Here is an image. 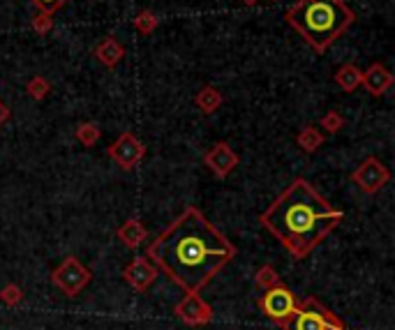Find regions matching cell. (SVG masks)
Instances as JSON below:
<instances>
[{
	"label": "cell",
	"instance_id": "7",
	"mask_svg": "<svg viewBox=\"0 0 395 330\" xmlns=\"http://www.w3.org/2000/svg\"><path fill=\"white\" fill-rule=\"evenodd\" d=\"M206 164L217 176H227L229 171L239 164V155H236L227 143H217V146H213L206 153Z\"/></svg>",
	"mask_w": 395,
	"mask_h": 330
},
{
	"label": "cell",
	"instance_id": "11",
	"mask_svg": "<svg viewBox=\"0 0 395 330\" xmlns=\"http://www.w3.org/2000/svg\"><path fill=\"white\" fill-rule=\"evenodd\" d=\"M292 307H294L292 293L285 291V289L273 291L266 300V309H268V314H271V316H287L289 312H292Z\"/></svg>",
	"mask_w": 395,
	"mask_h": 330
},
{
	"label": "cell",
	"instance_id": "3",
	"mask_svg": "<svg viewBox=\"0 0 395 330\" xmlns=\"http://www.w3.org/2000/svg\"><path fill=\"white\" fill-rule=\"evenodd\" d=\"M285 19L317 54H321L352 28L356 14L345 0H298L287 10Z\"/></svg>",
	"mask_w": 395,
	"mask_h": 330
},
{
	"label": "cell",
	"instance_id": "18",
	"mask_svg": "<svg viewBox=\"0 0 395 330\" xmlns=\"http://www.w3.org/2000/svg\"><path fill=\"white\" fill-rule=\"evenodd\" d=\"M345 127V118H342L338 111H328V114L321 118V130H326L328 134H335Z\"/></svg>",
	"mask_w": 395,
	"mask_h": 330
},
{
	"label": "cell",
	"instance_id": "17",
	"mask_svg": "<svg viewBox=\"0 0 395 330\" xmlns=\"http://www.w3.org/2000/svg\"><path fill=\"white\" fill-rule=\"evenodd\" d=\"M143 234H146V231H143V227L139 222H128L125 224V227L121 229V238L128 243V245H136V243H139L141 238H143Z\"/></svg>",
	"mask_w": 395,
	"mask_h": 330
},
{
	"label": "cell",
	"instance_id": "21",
	"mask_svg": "<svg viewBox=\"0 0 395 330\" xmlns=\"http://www.w3.org/2000/svg\"><path fill=\"white\" fill-rule=\"evenodd\" d=\"M8 118H10V109L5 107L3 102H0V125H3L5 121H8Z\"/></svg>",
	"mask_w": 395,
	"mask_h": 330
},
{
	"label": "cell",
	"instance_id": "9",
	"mask_svg": "<svg viewBox=\"0 0 395 330\" xmlns=\"http://www.w3.org/2000/svg\"><path fill=\"white\" fill-rule=\"evenodd\" d=\"M335 83L340 85V90L345 92H356L361 88V81H363V70L358 68V65L354 63H345L340 65L338 70H335Z\"/></svg>",
	"mask_w": 395,
	"mask_h": 330
},
{
	"label": "cell",
	"instance_id": "5",
	"mask_svg": "<svg viewBox=\"0 0 395 330\" xmlns=\"http://www.w3.org/2000/svg\"><path fill=\"white\" fill-rule=\"evenodd\" d=\"M386 181H388V171L384 164L377 162L374 157L365 160L356 169V174H354V183H356L361 189H365V192H377Z\"/></svg>",
	"mask_w": 395,
	"mask_h": 330
},
{
	"label": "cell",
	"instance_id": "23",
	"mask_svg": "<svg viewBox=\"0 0 395 330\" xmlns=\"http://www.w3.org/2000/svg\"><path fill=\"white\" fill-rule=\"evenodd\" d=\"M268 3H280V0H268Z\"/></svg>",
	"mask_w": 395,
	"mask_h": 330
},
{
	"label": "cell",
	"instance_id": "22",
	"mask_svg": "<svg viewBox=\"0 0 395 330\" xmlns=\"http://www.w3.org/2000/svg\"><path fill=\"white\" fill-rule=\"evenodd\" d=\"M241 3H243V5H256L259 0H241Z\"/></svg>",
	"mask_w": 395,
	"mask_h": 330
},
{
	"label": "cell",
	"instance_id": "19",
	"mask_svg": "<svg viewBox=\"0 0 395 330\" xmlns=\"http://www.w3.org/2000/svg\"><path fill=\"white\" fill-rule=\"evenodd\" d=\"M32 8H37V12H47V14H54L63 8L68 0H28Z\"/></svg>",
	"mask_w": 395,
	"mask_h": 330
},
{
	"label": "cell",
	"instance_id": "2",
	"mask_svg": "<svg viewBox=\"0 0 395 330\" xmlns=\"http://www.w3.org/2000/svg\"><path fill=\"white\" fill-rule=\"evenodd\" d=\"M342 222L333 208L307 181H294L261 215V224L294 256L303 259Z\"/></svg>",
	"mask_w": 395,
	"mask_h": 330
},
{
	"label": "cell",
	"instance_id": "15",
	"mask_svg": "<svg viewBox=\"0 0 395 330\" xmlns=\"http://www.w3.org/2000/svg\"><path fill=\"white\" fill-rule=\"evenodd\" d=\"M32 32L39 37H47L51 30H54V14H47V12H39V14L30 21Z\"/></svg>",
	"mask_w": 395,
	"mask_h": 330
},
{
	"label": "cell",
	"instance_id": "4",
	"mask_svg": "<svg viewBox=\"0 0 395 330\" xmlns=\"http://www.w3.org/2000/svg\"><path fill=\"white\" fill-rule=\"evenodd\" d=\"M109 155L114 157V160L121 164L123 169H132L143 157V146H141V141L134 134L125 132V134H121V138H118L114 146L109 148Z\"/></svg>",
	"mask_w": 395,
	"mask_h": 330
},
{
	"label": "cell",
	"instance_id": "12",
	"mask_svg": "<svg viewBox=\"0 0 395 330\" xmlns=\"http://www.w3.org/2000/svg\"><path fill=\"white\" fill-rule=\"evenodd\" d=\"M132 25H134V30L139 32V35H153L157 25H160V19H157L153 10H141L139 14L134 17Z\"/></svg>",
	"mask_w": 395,
	"mask_h": 330
},
{
	"label": "cell",
	"instance_id": "13",
	"mask_svg": "<svg viewBox=\"0 0 395 330\" xmlns=\"http://www.w3.org/2000/svg\"><path fill=\"white\" fill-rule=\"evenodd\" d=\"M321 143H324V136H321V132L314 127V125H307L298 134V146L301 150H305V153H314Z\"/></svg>",
	"mask_w": 395,
	"mask_h": 330
},
{
	"label": "cell",
	"instance_id": "8",
	"mask_svg": "<svg viewBox=\"0 0 395 330\" xmlns=\"http://www.w3.org/2000/svg\"><path fill=\"white\" fill-rule=\"evenodd\" d=\"M93 56H95L97 63L111 70V68H116L118 63H123V58H125V46H123V42H118L114 35H107V37H104L102 42L93 49Z\"/></svg>",
	"mask_w": 395,
	"mask_h": 330
},
{
	"label": "cell",
	"instance_id": "14",
	"mask_svg": "<svg viewBox=\"0 0 395 330\" xmlns=\"http://www.w3.org/2000/svg\"><path fill=\"white\" fill-rule=\"evenodd\" d=\"M26 92L32 97L35 102H42L44 97L51 92V83H49V79H44L42 74H35V76H30L28 81H26Z\"/></svg>",
	"mask_w": 395,
	"mask_h": 330
},
{
	"label": "cell",
	"instance_id": "10",
	"mask_svg": "<svg viewBox=\"0 0 395 330\" xmlns=\"http://www.w3.org/2000/svg\"><path fill=\"white\" fill-rule=\"evenodd\" d=\"M222 102H225V97H222V92L215 85H203L194 95V104L201 114H215L222 107Z\"/></svg>",
	"mask_w": 395,
	"mask_h": 330
},
{
	"label": "cell",
	"instance_id": "20",
	"mask_svg": "<svg viewBox=\"0 0 395 330\" xmlns=\"http://www.w3.org/2000/svg\"><path fill=\"white\" fill-rule=\"evenodd\" d=\"M294 330H324V326H321V321L317 319V316L307 314V316H301Z\"/></svg>",
	"mask_w": 395,
	"mask_h": 330
},
{
	"label": "cell",
	"instance_id": "16",
	"mask_svg": "<svg viewBox=\"0 0 395 330\" xmlns=\"http://www.w3.org/2000/svg\"><path fill=\"white\" fill-rule=\"evenodd\" d=\"M77 138L83 143V146H93V143L100 138V127L95 123H83L77 127Z\"/></svg>",
	"mask_w": 395,
	"mask_h": 330
},
{
	"label": "cell",
	"instance_id": "6",
	"mask_svg": "<svg viewBox=\"0 0 395 330\" xmlns=\"http://www.w3.org/2000/svg\"><path fill=\"white\" fill-rule=\"evenodd\" d=\"M395 83V76L391 74V70L381 63H372L370 68L363 70V81L361 85L374 97H381L384 92L391 90V85Z\"/></svg>",
	"mask_w": 395,
	"mask_h": 330
},
{
	"label": "cell",
	"instance_id": "1",
	"mask_svg": "<svg viewBox=\"0 0 395 330\" xmlns=\"http://www.w3.org/2000/svg\"><path fill=\"white\" fill-rule=\"evenodd\" d=\"M234 254L232 243L196 208L183 210L179 220L148 247L150 259L192 293L206 287L210 277L234 259Z\"/></svg>",
	"mask_w": 395,
	"mask_h": 330
}]
</instances>
